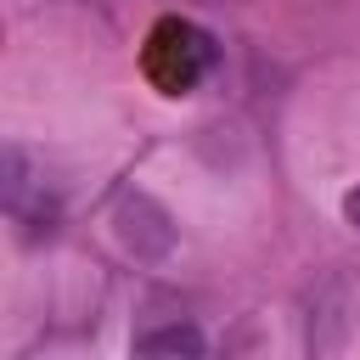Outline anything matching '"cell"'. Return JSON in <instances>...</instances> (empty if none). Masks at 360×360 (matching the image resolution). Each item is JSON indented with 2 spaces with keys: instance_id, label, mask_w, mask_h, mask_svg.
I'll return each instance as SVG.
<instances>
[{
  "instance_id": "4",
  "label": "cell",
  "mask_w": 360,
  "mask_h": 360,
  "mask_svg": "<svg viewBox=\"0 0 360 360\" xmlns=\"http://www.w3.org/2000/svg\"><path fill=\"white\" fill-rule=\"evenodd\" d=\"M0 163H6V208L11 214H22V202H28V158H22V146H6L0 152Z\"/></svg>"
},
{
  "instance_id": "5",
  "label": "cell",
  "mask_w": 360,
  "mask_h": 360,
  "mask_svg": "<svg viewBox=\"0 0 360 360\" xmlns=\"http://www.w3.org/2000/svg\"><path fill=\"white\" fill-rule=\"evenodd\" d=\"M343 219H349V225H354V231H360V186H354V191H349V197H343Z\"/></svg>"
},
{
  "instance_id": "2",
  "label": "cell",
  "mask_w": 360,
  "mask_h": 360,
  "mask_svg": "<svg viewBox=\"0 0 360 360\" xmlns=\"http://www.w3.org/2000/svg\"><path fill=\"white\" fill-rule=\"evenodd\" d=\"M304 343H309V354H332L343 343V287L338 281H321L315 287L309 321H304Z\"/></svg>"
},
{
  "instance_id": "3",
  "label": "cell",
  "mask_w": 360,
  "mask_h": 360,
  "mask_svg": "<svg viewBox=\"0 0 360 360\" xmlns=\"http://www.w3.org/2000/svg\"><path fill=\"white\" fill-rule=\"evenodd\" d=\"M135 349H141V354H186V360H197V354H202V332H197L191 321H174V326L141 332Z\"/></svg>"
},
{
  "instance_id": "1",
  "label": "cell",
  "mask_w": 360,
  "mask_h": 360,
  "mask_svg": "<svg viewBox=\"0 0 360 360\" xmlns=\"http://www.w3.org/2000/svg\"><path fill=\"white\" fill-rule=\"evenodd\" d=\"M112 236L141 259V264H163L174 253V219L146 197V191H124L112 202Z\"/></svg>"
}]
</instances>
